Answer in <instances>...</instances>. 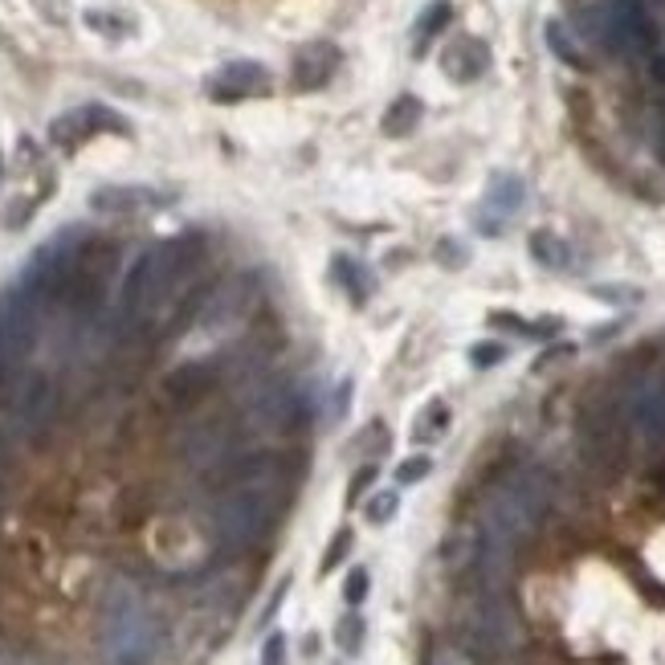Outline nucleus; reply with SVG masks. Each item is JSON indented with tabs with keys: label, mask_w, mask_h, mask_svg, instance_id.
Wrapping results in <instances>:
<instances>
[{
	"label": "nucleus",
	"mask_w": 665,
	"mask_h": 665,
	"mask_svg": "<svg viewBox=\"0 0 665 665\" xmlns=\"http://www.w3.org/2000/svg\"><path fill=\"white\" fill-rule=\"evenodd\" d=\"M331 278L339 282V290L355 302V306H364L372 298V270L360 262V258H347V253H335L331 258Z\"/></svg>",
	"instance_id": "18"
},
{
	"label": "nucleus",
	"mask_w": 665,
	"mask_h": 665,
	"mask_svg": "<svg viewBox=\"0 0 665 665\" xmlns=\"http://www.w3.org/2000/svg\"><path fill=\"white\" fill-rule=\"evenodd\" d=\"M417 119H421V102L404 94V98L392 102V111H388V119H384V131H388V135H408V131L417 127Z\"/></svg>",
	"instance_id": "22"
},
{
	"label": "nucleus",
	"mask_w": 665,
	"mask_h": 665,
	"mask_svg": "<svg viewBox=\"0 0 665 665\" xmlns=\"http://www.w3.org/2000/svg\"><path fill=\"white\" fill-rule=\"evenodd\" d=\"M368 584H372L368 568H351V572H347V584H343V600H347V608H360V604L368 600Z\"/></svg>",
	"instance_id": "26"
},
{
	"label": "nucleus",
	"mask_w": 665,
	"mask_h": 665,
	"mask_svg": "<svg viewBox=\"0 0 665 665\" xmlns=\"http://www.w3.org/2000/svg\"><path fill=\"white\" fill-rule=\"evenodd\" d=\"M270 86V70L258 62H229L209 78V94L221 102H237L249 94H262Z\"/></svg>",
	"instance_id": "13"
},
{
	"label": "nucleus",
	"mask_w": 665,
	"mask_h": 665,
	"mask_svg": "<svg viewBox=\"0 0 665 665\" xmlns=\"http://www.w3.org/2000/svg\"><path fill=\"white\" fill-rule=\"evenodd\" d=\"M437 262L449 266V270H462V266H466V249H462V241L445 237V241L437 245Z\"/></svg>",
	"instance_id": "31"
},
{
	"label": "nucleus",
	"mask_w": 665,
	"mask_h": 665,
	"mask_svg": "<svg viewBox=\"0 0 665 665\" xmlns=\"http://www.w3.org/2000/svg\"><path fill=\"white\" fill-rule=\"evenodd\" d=\"M45 311H49V306L25 282H13L5 294H0V343H5L9 360L17 368L29 360V355L37 351V343H41Z\"/></svg>",
	"instance_id": "6"
},
{
	"label": "nucleus",
	"mask_w": 665,
	"mask_h": 665,
	"mask_svg": "<svg viewBox=\"0 0 665 665\" xmlns=\"http://www.w3.org/2000/svg\"><path fill=\"white\" fill-rule=\"evenodd\" d=\"M629 421L645 437V445L665 449V380L661 376H637L629 388Z\"/></svg>",
	"instance_id": "10"
},
{
	"label": "nucleus",
	"mask_w": 665,
	"mask_h": 665,
	"mask_svg": "<svg viewBox=\"0 0 665 665\" xmlns=\"http://www.w3.org/2000/svg\"><path fill=\"white\" fill-rule=\"evenodd\" d=\"M523 645V621L502 588H478L462 612V649L474 661H502Z\"/></svg>",
	"instance_id": "5"
},
{
	"label": "nucleus",
	"mask_w": 665,
	"mask_h": 665,
	"mask_svg": "<svg viewBox=\"0 0 665 665\" xmlns=\"http://www.w3.org/2000/svg\"><path fill=\"white\" fill-rule=\"evenodd\" d=\"M502 360H506V343H498V339L474 343V351H470V364H474V368H494V364H502Z\"/></svg>",
	"instance_id": "29"
},
{
	"label": "nucleus",
	"mask_w": 665,
	"mask_h": 665,
	"mask_svg": "<svg viewBox=\"0 0 665 665\" xmlns=\"http://www.w3.org/2000/svg\"><path fill=\"white\" fill-rule=\"evenodd\" d=\"M347 551H351V531L343 527V531H335V539H331V547H327V555H323V572H335V568L343 564Z\"/></svg>",
	"instance_id": "30"
},
{
	"label": "nucleus",
	"mask_w": 665,
	"mask_h": 665,
	"mask_svg": "<svg viewBox=\"0 0 665 665\" xmlns=\"http://www.w3.org/2000/svg\"><path fill=\"white\" fill-rule=\"evenodd\" d=\"M249 306H253V278L237 274V278L217 282L209 294L200 298V306H196V323L221 331V327H233L237 319H245V315H249Z\"/></svg>",
	"instance_id": "9"
},
{
	"label": "nucleus",
	"mask_w": 665,
	"mask_h": 665,
	"mask_svg": "<svg viewBox=\"0 0 665 665\" xmlns=\"http://www.w3.org/2000/svg\"><path fill=\"white\" fill-rule=\"evenodd\" d=\"M445 21H449V5H445V0L429 5V9H425V17H421V25H417V49H425V45L433 41V33H437Z\"/></svg>",
	"instance_id": "25"
},
{
	"label": "nucleus",
	"mask_w": 665,
	"mask_h": 665,
	"mask_svg": "<svg viewBox=\"0 0 665 665\" xmlns=\"http://www.w3.org/2000/svg\"><path fill=\"white\" fill-rule=\"evenodd\" d=\"M94 131H127V123L107 111V107H98V102H90V107H78V111H66L62 119L49 123V139H54L58 147L74 151L82 139H90Z\"/></svg>",
	"instance_id": "11"
},
{
	"label": "nucleus",
	"mask_w": 665,
	"mask_h": 665,
	"mask_svg": "<svg viewBox=\"0 0 665 665\" xmlns=\"http://www.w3.org/2000/svg\"><path fill=\"white\" fill-rule=\"evenodd\" d=\"M58 413H62L58 380L41 368H21L5 380V396H0V437L33 445L58 425Z\"/></svg>",
	"instance_id": "4"
},
{
	"label": "nucleus",
	"mask_w": 665,
	"mask_h": 665,
	"mask_svg": "<svg viewBox=\"0 0 665 665\" xmlns=\"http://www.w3.org/2000/svg\"><path fill=\"white\" fill-rule=\"evenodd\" d=\"M396 510H400V494H396V490H376V494L364 502V519H368L372 527H384V523L396 519Z\"/></svg>",
	"instance_id": "23"
},
{
	"label": "nucleus",
	"mask_w": 665,
	"mask_h": 665,
	"mask_svg": "<svg viewBox=\"0 0 665 665\" xmlns=\"http://www.w3.org/2000/svg\"><path fill=\"white\" fill-rule=\"evenodd\" d=\"M180 457L204 478H221V470L237 457V437L225 421H200L188 425L180 437Z\"/></svg>",
	"instance_id": "8"
},
{
	"label": "nucleus",
	"mask_w": 665,
	"mask_h": 665,
	"mask_svg": "<svg viewBox=\"0 0 665 665\" xmlns=\"http://www.w3.org/2000/svg\"><path fill=\"white\" fill-rule=\"evenodd\" d=\"M160 649V621L143 592L115 576L98 600V653L102 665H147Z\"/></svg>",
	"instance_id": "3"
},
{
	"label": "nucleus",
	"mask_w": 665,
	"mask_h": 665,
	"mask_svg": "<svg viewBox=\"0 0 665 665\" xmlns=\"http://www.w3.org/2000/svg\"><path fill=\"white\" fill-rule=\"evenodd\" d=\"M217 388V364H209V360H192V364H180L168 380H164V392H168V400L172 404H180V408H192V404H200L204 396H209Z\"/></svg>",
	"instance_id": "14"
},
{
	"label": "nucleus",
	"mask_w": 665,
	"mask_h": 665,
	"mask_svg": "<svg viewBox=\"0 0 665 665\" xmlns=\"http://www.w3.org/2000/svg\"><path fill=\"white\" fill-rule=\"evenodd\" d=\"M339 70V49L319 41V45H306L302 54L294 58V82L302 90H311V86H323L331 74Z\"/></svg>",
	"instance_id": "16"
},
{
	"label": "nucleus",
	"mask_w": 665,
	"mask_h": 665,
	"mask_svg": "<svg viewBox=\"0 0 665 665\" xmlns=\"http://www.w3.org/2000/svg\"><path fill=\"white\" fill-rule=\"evenodd\" d=\"M372 478H376V466H364L360 474H355V482H351V490H347V502H355V498H360V494L372 486Z\"/></svg>",
	"instance_id": "32"
},
{
	"label": "nucleus",
	"mask_w": 665,
	"mask_h": 665,
	"mask_svg": "<svg viewBox=\"0 0 665 665\" xmlns=\"http://www.w3.org/2000/svg\"><path fill=\"white\" fill-rule=\"evenodd\" d=\"M429 470H433V462H429L425 453H421V457H408V462L396 466V482H400V486H417V482H425Z\"/></svg>",
	"instance_id": "28"
},
{
	"label": "nucleus",
	"mask_w": 665,
	"mask_h": 665,
	"mask_svg": "<svg viewBox=\"0 0 665 665\" xmlns=\"http://www.w3.org/2000/svg\"><path fill=\"white\" fill-rule=\"evenodd\" d=\"M425 665H478L462 645H433L425 653Z\"/></svg>",
	"instance_id": "27"
},
{
	"label": "nucleus",
	"mask_w": 665,
	"mask_h": 665,
	"mask_svg": "<svg viewBox=\"0 0 665 665\" xmlns=\"http://www.w3.org/2000/svg\"><path fill=\"white\" fill-rule=\"evenodd\" d=\"M364 637H368V625H364V617H360V612H343V617H339V625H335V645L347 653V657H355V653H360L364 649Z\"/></svg>",
	"instance_id": "21"
},
{
	"label": "nucleus",
	"mask_w": 665,
	"mask_h": 665,
	"mask_svg": "<svg viewBox=\"0 0 665 665\" xmlns=\"http://www.w3.org/2000/svg\"><path fill=\"white\" fill-rule=\"evenodd\" d=\"M551 506V478L539 466H519L510 470L506 478H498L478 510V539L490 547H502L515 555L543 523Z\"/></svg>",
	"instance_id": "2"
},
{
	"label": "nucleus",
	"mask_w": 665,
	"mask_h": 665,
	"mask_svg": "<svg viewBox=\"0 0 665 665\" xmlns=\"http://www.w3.org/2000/svg\"><path fill=\"white\" fill-rule=\"evenodd\" d=\"M523 200H527V188L519 176H494L490 192H486V209H482V233L498 237L502 233V221H510L519 209H523Z\"/></svg>",
	"instance_id": "15"
},
{
	"label": "nucleus",
	"mask_w": 665,
	"mask_h": 665,
	"mask_svg": "<svg viewBox=\"0 0 665 665\" xmlns=\"http://www.w3.org/2000/svg\"><path fill=\"white\" fill-rule=\"evenodd\" d=\"M9 665H62L58 657H45V653H13Z\"/></svg>",
	"instance_id": "34"
},
{
	"label": "nucleus",
	"mask_w": 665,
	"mask_h": 665,
	"mask_svg": "<svg viewBox=\"0 0 665 665\" xmlns=\"http://www.w3.org/2000/svg\"><path fill=\"white\" fill-rule=\"evenodd\" d=\"M531 258L547 270H568L572 266V249L564 237H555V233H535L531 237Z\"/></svg>",
	"instance_id": "20"
},
{
	"label": "nucleus",
	"mask_w": 665,
	"mask_h": 665,
	"mask_svg": "<svg viewBox=\"0 0 665 665\" xmlns=\"http://www.w3.org/2000/svg\"><path fill=\"white\" fill-rule=\"evenodd\" d=\"M441 66H445L457 82H474V78L490 66V54H486V45H482V41H474V37H457V41L445 49Z\"/></svg>",
	"instance_id": "17"
},
{
	"label": "nucleus",
	"mask_w": 665,
	"mask_h": 665,
	"mask_svg": "<svg viewBox=\"0 0 665 665\" xmlns=\"http://www.w3.org/2000/svg\"><path fill=\"white\" fill-rule=\"evenodd\" d=\"M200 258H204V237L200 233L172 237V241L143 249L131 262L123 286H119V319L131 323V327H143L151 315L164 311V306L192 282Z\"/></svg>",
	"instance_id": "1"
},
{
	"label": "nucleus",
	"mask_w": 665,
	"mask_h": 665,
	"mask_svg": "<svg viewBox=\"0 0 665 665\" xmlns=\"http://www.w3.org/2000/svg\"><path fill=\"white\" fill-rule=\"evenodd\" d=\"M547 45H551V54L559 58V62H568V66H584V58H580V49L572 45V37H568V29L559 25V21H547Z\"/></svg>",
	"instance_id": "24"
},
{
	"label": "nucleus",
	"mask_w": 665,
	"mask_h": 665,
	"mask_svg": "<svg viewBox=\"0 0 665 665\" xmlns=\"http://www.w3.org/2000/svg\"><path fill=\"white\" fill-rule=\"evenodd\" d=\"M282 653H286V637L274 633V637L266 641V657H262V665H282Z\"/></svg>",
	"instance_id": "33"
},
{
	"label": "nucleus",
	"mask_w": 665,
	"mask_h": 665,
	"mask_svg": "<svg viewBox=\"0 0 665 665\" xmlns=\"http://www.w3.org/2000/svg\"><path fill=\"white\" fill-rule=\"evenodd\" d=\"M164 204H172L168 192L139 188V184H102L98 192H90V209L98 217H131L143 209H164Z\"/></svg>",
	"instance_id": "12"
},
{
	"label": "nucleus",
	"mask_w": 665,
	"mask_h": 665,
	"mask_svg": "<svg viewBox=\"0 0 665 665\" xmlns=\"http://www.w3.org/2000/svg\"><path fill=\"white\" fill-rule=\"evenodd\" d=\"M245 417L270 433H294L311 417V400H306V392L294 380H258L249 388Z\"/></svg>",
	"instance_id": "7"
},
{
	"label": "nucleus",
	"mask_w": 665,
	"mask_h": 665,
	"mask_svg": "<svg viewBox=\"0 0 665 665\" xmlns=\"http://www.w3.org/2000/svg\"><path fill=\"white\" fill-rule=\"evenodd\" d=\"M445 429H449V404L445 400H429L417 413V421H413V441L417 445H433L437 437H445Z\"/></svg>",
	"instance_id": "19"
}]
</instances>
